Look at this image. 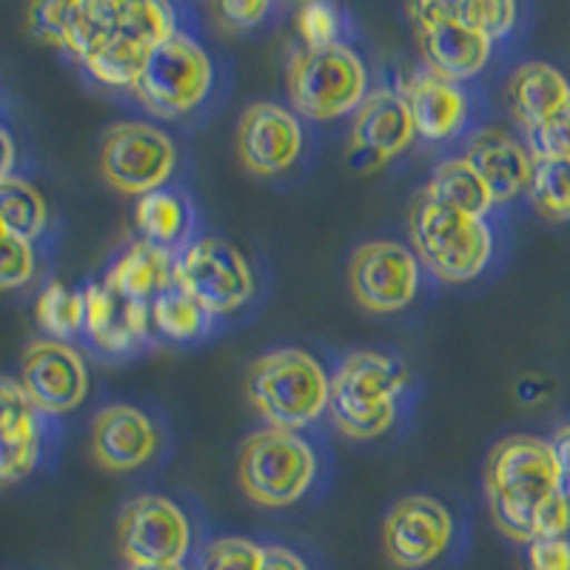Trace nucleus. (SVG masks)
<instances>
[{
	"instance_id": "nucleus-43",
	"label": "nucleus",
	"mask_w": 570,
	"mask_h": 570,
	"mask_svg": "<svg viewBox=\"0 0 570 570\" xmlns=\"http://www.w3.org/2000/svg\"><path fill=\"white\" fill-rule=\"evenodd\" d=\"M14 169V140L3 126H0V183H7Z\"/></svg>"
},
{
	"instance_id": "nucleus-25",
	"label": "nucleus",
	"mask_w": 570,
	"mask_h": 570,
	"mask_svg": "<svg viewBox=\"0 0 570 570\" xmlns=\"http://www.w3.org/2000/svg\"><path fill=\"white\" fill-rule=\"evenodd\" d=\"M149 52L151 49H146L142 43H137V40L117 32L115 38H109L104 46H100L98 52H91L89 58L83 60V66L91 78L98 80V83L109 86V89L135 91Z\"/></svg>"
},
{
	"instance_id": "nucleus-26",
	"label": "nucleus",
	"mask_w": 570,
	"mask_h": 570,
	"mask_svg": "<svg viewBox=\"0 0 570 570\" xmlns=\"http://www.w3.org/2000/svg\"><path fill=\"white\" fill-rule=\"evenodd\" d=\"M151 328L160 334V337L171 340V343H191V340L203 337L212 323V314L203 308L197 299L188 297L186 292H180L177 285L166 288L160 297L151 299Z\"/></svg>"
},
{
	"instance_id": "nucleus-17",
	"label": "nucleus",
	"mask_w": 570,
	"mask_h": 570,
	"mask_svg": "<svg viewBox=\"0 0 570 570\" xmlns=\"http://www.w3.org/2000/svg\"><path fill=\"white\" fill-rule=\"evenodd\" d=\"M416 137L414 117L400 91L374 89L365 95L351 124V155L383 166L409 149Z\"/></svg>"
},
{
	"instance_id": "nucleus-16",
	"label": "nucleus",
	"mask_w": 570,
	"mask_h": 570,
	"mask_svg": "<svg viewBox=\"0 0 570 570\" xmlns=\"http://www.w3.org/2000/svg\"><path fill=\"white\" fill-rule=\"evenodd\" d=\"M160 451V428L137 405L115 402L91 422V456L111 473L137 471Z\"/></svg>"
},
{
	"instance_id": "nucleus-23",
	"label": "nucleus",
	"mask_w": 570,
	"mask_h": 570,
	"mask_svg": "<svg viewBox=\"0 0 570 570\" xmlns=\"http://www.w3.org/2000/svg\"><path fill=\"white\" fill-rule=\"evenodd\" d=\"M135 226L140 232V240L169 252L180 246L191 232V206L175 188H157L137 200Z\"/></svg>"
},
{
	"instance_id": "nucleus-7",
	"label": "nucleus",
	"mask_w": 570,
	"mask_h": 570,
	"mask_svg": "<svg viewBox=\"0 0 570 570\" xmlns=\"http://www.w3.org/2000/svg\"><path fill=\"white\" fill-rule=\"evenodd\" d=\"M212 83L214 66L200 40L177 32L151 49L135 95L151 115L175 120L195 111L208 98Z\"/></svg>"
},
{
	"instance_id": "nucleus-22",
	"label": "nucleus",
	"mask_w": 570,
	"mask_h": 570,
	"mask_svg": "<svg viewBox=\"0 0 570 570\" xmlns=\"http://www.w3.org/2000/svg\"><path fill=\"white\" fill-rule=\"evenodd\" d=\"M104 285L117 297L131 299V303H151L175 285V259L166 248L135 240L111 263Z\"/></svg>"
},
{
	"instance_id": "nucleus-19",
	"label": "nucleus",
	"mask_w": 570,
	"mask_h": 570,
	"mask_svg": "<svg viewBox=\"0 0 570 570\" xmlns=\"http://www.w3.org/2000/svg\"><path fill=\"white\" fill-rule=\"evenodd\" d=\"M83 305V331L104 354H129L149 337L151 303H131L109 292L104 283H89Z\"/></svg>"
},
{
	"instance_id": "nucleus-24",
	"label": "nucleus",
	"mask_w": 570,
	"mask_h": 570,
	"mask_svg": "<svg viewBox=\"0 0 570 570\" xmlns=\"http://www.w3.org/2000/svg\"><path fill=\"white\" fill-rule=\"evenodd\" d=\"M422 197L428 200L442 203L456 212L473 214V217H485L493 208V197L482 177L471 169V163L465 157H448L434 169L431 180H428Z\"/></svg>"
},
{
	"instance_id": "nucleus-11",
	"label": "nucleus",
	"mask_w": 570,
	"mask_h": 570,
	"mask_svg": "<svg viewBox=\"0 0 570 570\" xmlns=\"http://www.w3.org/2000/svg\"><path fill=\"white\" fill-rule=\"evenodd\" d=\"M117 544L131 568L183 564L191 548V525L177 502L160 493H142L126 502L117 519Z\"/></svg>"
},
{
	"instance_id": "nucleus-40",
	"label": "nucleus",
	"mask_w": 570,
	"mask_h": 570,
	"mask_svg": "<svg viewBox=\"0 0 570 570\" xmlns=\"http://www.w3.org/2000/svg\"><path fill=\"white\" fill-rule=\"evenodd\" d=\"M528 568L531 570H570L568 539H537L528 544Z\"/></svg>"
},
{
	"instance_id": "nucleus-4",
	"label": "nucleus",
	"mask_w": 570,
	"mask_h": 570,
	"mask_svg": "<svg viewBox=\"0 0 570 570\" xmlns=\"http://www.w3.org/2000/svg\"><path fill=\"white\" fill-rule=\"evenodd\" d=\"M409 228L420 263L442 283H471L493 257V232L485 217L456 212L428 197L416 200Z\"/></svg>"
},
{
	"instance_id": "nucleus-15",
	"label": "nucleus",
	"mask_w": 570,
	"mask_h": 570,
	"mask_svg": "<svg viewBox=\"0 0 570 570\" xmlns=\"http://www.w3.org/2000/svg\"><path fill=\"white\" fill-rule=\"evenodd\" d=\"M237 155L257 177H277L303 155V124L292 109L259 100L243 109L237 124Z\"/></svg>"
},
{
	"instance_id": "nucleus-27",
	"label": "nucleus",
	"mask_w": 570,
	"mask_h": 570,
	"mask_svg": "<svg viewBox=\"0 0 570 570\" xmlns=\"http://www.w3.org/2000/svg\"><path fill=\"white\" fill-rule=\"evenodd\" d=\"M0 220L7 226V234L32 243L49 223V206L32 183L12 175L7 183H0Z\"/></svg>"
},
{
	"instance_id": "nucleus-29",
	"label": "nucleus",
	"mask_w": 570,
	"mask_h": 570,
	"mask_svg": "<svg viewBox=\"0 0 570 570\" xmlns=\"http://www.w3.org/2000/svg\"><path fill=\"white\" fill-rule=\"evenodd\" d=\"M83 294L71 292L69 285L58 283V279L46 285L35 305L38 325L49 334V340H58V343H69L78 331H83Z\"/></svg>"
},
{
	"instance_id": "nucleus-32",
	"label": "nucleus",
	"mask_w": 570,
	"mask_h": 570,
	"mask_svg": "<svg viewBox=\"0 0 570 570\" xmlns=\"http://www.w3.org/2000/svg\"><path fill=\"white\" fill-rule=\"evenodd\" d=\"M456 12L468 27H473L485 38L499 40L513 29L519 9L517 3H508V0H468V3H456Z\"/></svg>"
},
{
	"instance_id": "nucleus-28",
	"label": "nucleus",
	"mask_w": 570,
	"mask_h": 570,
	"mask_svg": "<svg viewBox=\"0 0 570 570\" xmlns=\"http://www.w3.org/2000/svg\"><path fill=\"white\" fill-rule=\"evenodd\" d=\"M117 9V32L137 40L146 49H155L163 40L177 35V14L169 3H155V0H115Z\"/></svg>"
},
{
	"instance_id": "nucleus-21",
	"label": "nucleus",
	"mask_w": 570,
	"mask_h": 570,
	"mask_svg": "<svg viewBox=\"0 0 570 570\" xmlns=\"http://www.w3.org/2000/svg\"><path fill=\"white\" fill-rule=\"evenodd\" d=\"M505 100L511 115L525 131L539 129L570 100V80L562 71L542 60H531L513 69L505 86Z\"/></svg>"
},
{
	"instance_id": "nucleus-44",
	"label": "nucleus",
	"mask_w": 570,
	"mask_h": 570,
	"mask_svg": "<svg viewBox=\"0 0 570 570\" xmlns=\"http://www.w3.org/2000/svg\"><path fill=\"white\" fill-rule=\"evenodd\" d=\"M131 570H186L183 564H149V568H131Z\"/></svg>"
},
{
	"instance_id": "nucleus-41",
	"label": "nucleus",
	"mask_w": 570,
	"mask_h": 570,
	"mask_svg": "<svg viewBox=\"0 0 570 570\" xmlns=\"http://www.w3.org/2000/svg\"><path fill=\"white\" fill-rule=\"evenodd\" d=\"M259 570H308L299 553L283 544H263V564Z\"/></svg>"
},
{
	"instance_id": "nucleus-18",
	"label": "nucleus",
	"mask_w": 570,
	"mask_h": 570,
	"mask_svg": "<svg viewBox=\"0 0 570 570\" xmlns=\"http://www.w3.org/2000/svg\"><path fill=\"white\" fill-rule=\"evenodd\" d=\"M400 95L409 104L416 135L425 140H451L465 129L471 104L460 83H451L434 71L416 69L414 75L405 78Z\"/></svg>"
},
{
	"instance_id": "nucleus-38",
	"label": "nucleus",
	"mask_w": 570,
	"mask_h": 570,
	"mask_svg": "<svg viewBox=\"0 0 570 570\" xmlns=\"http://www.w3.org/2000/svg\"><path fill=\"white\" fill-rule=\"evenodd\" d=\"M570 531V499L562 491L533 508V542L537 539H564Z\"/></svg>"
},
{
	"instance_id": "nucleus-42",
	"label": "nucleus",
	"mask_w": 570,
	"mask_h": 570,
	"mask_svg": "<svg viewBox=\"0 0 570 570\" xmlns=\"http://www.w3.org/2000/svg\"><path fill=\"white\" fill-rule=\"evenodd\" d=\"M553 456H557V468H559V480H562V493L570 497V422L568 425H559L553 431Z\"/></svg>"
},
{
	"instance_id": "nucleus-20",
	"label": "nucleus",
	"mask_w": 570,
	"mask_h": 570,
	"mask_svg": "<svg viewBox=\"0 0 570 570\" xmlns=\"http://www.w3.org/2000/svg\"><path fill=\"white\" fill-rule=\"evenodd\" d=\"M465 157L471 169L482 177L493 197V206L511 203L531 186L533 155L508 131L482 129L468 140Z\"/></svg>"
},
{
	"instance_id": "nucleus-35",
	"label": "nucleus",
	"mask_w": 570,
	"mask_h": 570,
	"mask_svg": "<svg viewBox=\"0 0 570 570\" xmlns=\"http://www.w3.org/2000/svg\"><path fill=\"white\" fill-rule=\"evenodd\" d=\"M35 277V248L20 237H0V294L23 288Z\"/></svg>"
},
{
	"instance_id": "nucleus-5",
	"label": "nucleus",
	"mask_w": 570,
	"mask_h": 570,
	"mask_svg": "<svg viewBox=\"0 0 570 570\" xmlns=\"http://www.w3.org/2000/svg\"><path fill=\"white\" fill-rule=\"evenodd\" d=\"M320 462L312 442L297 431L259 428L248 434L237 456L243 493L263 508L297 505L317 480Z\"/></svg>"
},
{
	"instance_id": "nucleus-33",
	"label": "nucleus",
	"mask_w": 570,
	"mask_h": 570,
	"mask_svg": "<svg viewBox=\"0 0 570 570\" xmlns=\"http://www.w3.org/2000/svg\"><path fill=\"white\" fill-rule=\"evenodd\" d=\"M263 564V544L246 537L214 539L203 551L200 570H259Z\"/></svg>"
},
{
	"instance_id": "nucleus-31",
	"label": "nucleus",
	"mask_w": 570,
	"mask_h": 570,
	"mask_svg": "<svg viewBox=\"0 0 570 570\" xmlns=\"http://www.w3.org/2000/svg\"><path fill=\"white\" fill-rule=\"evenodd\" d=\"M40 445H43L40 422L23 431L0 434V488L27 480L40 460Z\"/></svg>"
},
{
	"instance_id": "nucleus-9",
	"label": "nucleus",
	"mask_w": 570,
	"mask_h": 570,
	"mask_svg": "<svg viewBox=\"0 0 570 570\" xmlns=\"http://www.w3.org/2000/svg\"><path fill=\"white\" fill-rule=\"evenodd\" d=\"M175 285L217 317L234 314L254 297V272L237 246L200 237L175 259Z\"/></svg>"
},
{
	"instance_id": "nucleus-30",
	"label": "nucleus",
	"mask_w": 570,
	"mask_h": 570,
	"mask_svg": "<svg viewBox=\"0 0 570 570\" xmlns=\"http://www.w3.org/2000/svg\"><path fill=\"white\" fill-rule=\"evenodd\" d=\"M533 208L548 220H570V160L533 157V175L528 186Z\"/></svg>"
},
{
	"instance_id": "nucleus-34",
	"label": "nucleus",
	"mask_w": 570,
	"mask_h": 570,
	"mask_svg": "<svg viewBox=\"0 0 570 570\" xmlns=\"http://www.w3.org/2000/svg\"><path fill=\"white\" fill-rule=\"evenodd\" d=\"M340 29H343V14L331 3H303L297 9V32L305 49H325L331 43H340Z\"/></svg>"
},
{
	"instance_id": "nucleus-14",
	"label": "nucleus",
	"mask_w": 570,
	"mask_h": 570,
	"mask_svg": "<svg viewBox=\"0 0 570 570\" xmlns=\"http://www.w3.org/2000/svg\"><path fill=\"white\" fill-rule=\"evenodd\" d=\"M20 385L38 414L63 416L89 394V368L75 345L35 340L20 356Z\"/></svg>"
},
{
	"instance_id": "nucleus-1",
	"label": "nucleus",
	"mask_w": 570,
	"mask_h": 570,
	"mask_svg": "<svg viewBox=\"0 0 570 570\" xmlns=\"http://www.w3.org/2000/svg\"><path fill=\"white\" fill-rule=\"evenodd\" d=\"M562 491L551 442L505 436L485 460V497L493 525L513 542H533V508Z\"/></svg>"
},
{
	"instance_id": "nucleus-13",
	"label": "nucleus",
	"mask_w": 570,
	"mask_h": 570,
	"mask_svg": "<svg viewBox=\"0 0 570 570\" xmlns=\"http://www.w3.org/2000/svg\"><path fill=\"white\" fill-rule=\"evenodd\" d=\"M454 517L434 497L400 499L383 522L385 557L400 570H422L451 548Z\"/></svg>"
},
{
	"instance_id": "nucleus-37",
	"label": "nucleus",
	"mask_w": 570,
	"mask_h": 570,
	"mask_svg": "<svg viewBox=\"0 0 570 570\" xmlns=\"http://www.w3.org/2000/svg\"><path fill=\"white\" fill-rule=\"evenodd\" d=\"M533 157L570 160V100L539 129L528 131Z\"/></svg>"
},
{
	"instance_id": "nucleus-12",
	"label": "nucleus",
	"mask_w": 570,
	"mask_h": 570,
	"mask_svg": "<svg viewBox=\"0 0 570 570\" xmlns=\"http://www.w3.org/2000/svg\"><path fill=\"white\" fill-rule=\"evenodd\" d=\"M348 283L365 312L396 314L409 308L420 292V263L402 243L368 240L351 254Z\"/></svg>"
},
{
	"instance_id": "nucleus-6",
	"label": "nucleus",
	"mask_w": 570,
	"mask_h": 570,
	"mask_svg": "<svg viewBox=\"0 0 570 570\" xmlns=\"http://www.w3.org/2000/svg\"><path fill=\"white\" fill-rule=\"evenodd\" d=\"M368 95L365 60L348 43L297 49L288 60V98L308 120H337L354 115Z\"/></svg>"
},
{
	"instance_id": "nucleus-36",
	"label": "nucleus",
	"mask_w": 570,
	"mask_h": 570,
	"mask_svg": "<svg viewBox=\"0 0 570 570\" xmlns=\"http://www.w3.org/2000/svg\"><path fill=\"white\" fill-rule=\"evenodd\" d=\"M40 422L38 409L29 402L27 391L12 376H0V434L23 431Z\"/></svg>"
},
{
	"instance_id": "nucleus-8",
	"label": "nucleus",
	"mask_w": 570,
	"mask_h": 570,
	"mask_svg": "<svg viewBox=\"0 0 570 570\" xmlns=\"http://www.w3.org/2000/svg\"><path fill=\"white\" fill-rule=\"evenodd\" d=\"M100 175L115 191L131 197L166 188L177 169V146L169 135L142 120L109 126L100 142Z\"/></svg>"
},
{
	"instance_id": "nucleus-45",
	"label": "nucleus",
	"mask_w": 570,
	"mask_h": 570,
	"mask_svg": "<svg viewBox=\"0 0 570 570\" xmlns=\"http://www.w3.org/2000/svg\"><path fill=\"white\" fill-rule=\"evenodd\" d=\"M0 237H7V226H3V220H0Z\"/></svg>"
},
{
	"instance_id": "nucleus-2",
	"label": "nucleus",
	"mask_w": 570,
	"mask_h": 570,
	"mask_svg": "<svg viewBox=\"0 0 570 570\" xmlns=\"http://www.w3.org/2000/svg\"><path fill=\"white\" fill-rule=\"evenodd\" d=\"M246 396L268 428L299 434L328 411L331 376L308 351L277 348L248 365Z\"/></svg>"
},
{
	"instance_id": "nucleus-39",
	"label": "nucleus",
	"mask_w": 570,
	"mask_h": 570,
	"mask_svg": "<svg viewBox=\"0 0 570 570\" xmlns=\"http://www.w3.org/2000/svg\"><path fill=\"white\" fill-rule=\"evenodd\" d=\"M272 12V3L268 0H226V3H217L212 7V14L220 20L223 27L228 29H252L257 23L266 20V14Z\"/></svg>"
},
{
	"instance_id": "nucleus-3",
	"label": "nucleus",
	"mask_w": 570,
	"mask_h": 570,
	"mask_svg": "<svg viewBox=\"0 0 570 570\" xmlns=\"http://www.w3.org/2000/svg\"><path fill=\"white\" fill-rule=\"evenodd\" d=\"M405 371L380 351H351L331 376L328 414L351 440H376L400 414Z\"/></svg>"
},
{
	"instance_id": "nucleus-10",
	"label": "nucleus",
	"mask_w": 570,
	"mask_h": 570,
	"mask_svg": "<svg viewBox=\"0 0 570 570\" xmlns=\"http://www.w3.org/2000/svg\"><path fill=\"white\" fill-rule=\"evenodd\" d=\"M409 18L416 29L422 63L451 83L476 78L488 66L493 40L468 27L456 3H411Z\"/></svg>"
}]
</instances>
